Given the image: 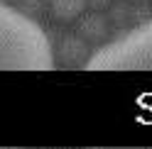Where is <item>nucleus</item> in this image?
I'll return each mask as SVG.
<instances>
[{
    "mask_svg": "<svg viewBox=\"0 0 152 149\" xmlns=\"http://www.w3.org/2000/svg\"><path fill=\"white\" fill-rule=\"evenodd\" d=\"M81 30H83V37H86V39H101V37L106 34V25H103L101 17H88Z\"/></svg>",
    "mask_w": 152,
    "mask_h": 149,
    "instance_id": "obj_5",
    "label": "nucleus"
},
{
    "mask_svg": "<svg viewBox=\"0 0 152 149\" xmlns=\"http://www.w3.org/2000/svg\"><path fill=\"white\" fill-rule=\"evenodd\" d=\"M83 66L86 71H152V20L101 46Z\"/></svg>",
    "mask_w": 152,
    "mask_h": 149,
    "instance_id": "obj_2",
    "label": "nucleus"
},
{
    "mask_svg": "<svg viewBox=\"0 0 152 149\" xmlns=\"http://www.w3.org/2000/svg\"><path fill=\"white\" fill-rule=\"evenodd\" d=\"M88 0H52V12L59 20H76L86 10Z\"/></svg>",
    "mask_w": 152,
    "mask_h": 149,
    "instance_id": "obj_3",
    "label": "nucleus"
},
{
    "mask_svg": "<svg viewBox=\"0 0 152 149\" xmlns=\"http://www.w3.org/2000/svg\"><path fill=\"white\" fill-rule=\"evenodd\" d=\"M61 51H64V61L66 64H79L81 56L86 54V44L81 39H76V37H71V39H66L61 44Z\"/></svg>",
    "mask_w": 152,
    "mask_h": 149,
    "instance_id": "obj_4",
    "label": "nucleus"
},
{
    "mask_svg": "<svg viewBox=\"0 0 152 149\" xmlns=\"http://www.w3.org/2000/svg\"><path fill=\"white\" fill-rule=\"evenodd\" d=\"M54 51L34 20L0 3V71H52Z\"/></svg>",
    "mask_w": 152,
    "mask_h": 149,
    "instance_id": "obj_1",
    "label": "nucleus"
}]
</instances>
